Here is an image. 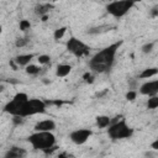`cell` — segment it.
<instances>
[{
  "label": "cell",
  "instance_id": "3957f363",
  "mask_svg": "<svg viewBox=\"0 0 158 158\" xmlns=\"http://www.w3.org/2000/svg\"><path fill=\"white\" fill-rule=\"evenodd\" d=\"M107 135L111 139H123L130 138L133 135V130L127 125L125 120H120V117H116L115 121H111V125L107 128Z\"/></svg>",
  "mask_w": 158,
  "mask_h": 158
},
{
  "label": "cell",
  "instance_id": "484cf974",
  "mask_svg": "<svg viewBox=\"0 0 158 158\" xmlns=\"http://www.w3.org/2000/svg\"><path fill=\"white\" fill-rule=\"evenodd\" d=\"M12 121H14V123H15V125H21V123L23 122V117H22V116L16 115V116H12Z\"/></svg>",
  "mask_w": 158,
  "mask_h": 158
},
{
  "label": "cell",
  "instance_id": "5bb4252c",
  "mask_svg": "<svg viewBox=\"0 0 158 158\" xmlns=\"http://www.w3.org/2000/svg\"><path fill=\"white\" fill-rule=\"evenodd\" d=\"M96 125L99 128H106L111 125V118L105 115H100L96 117Z\"/></svg>",
  "mask_w": 158,
  "mask_h": 158
},
{
  "label": "cell",
  "instance_id": "f1b7e54d",
  "mask_svg": "<svg viewBox=\"0 0 158 158\" xmlns=\"http://www.w3.org/2000/svg\"><path fill=\"white\" fill-rule=\"evenodd\" d=\"M111 1H114V0H111Z\"/></svg>",
  "mask_w": 158,
  "mask_h": 158
},
{
  "label": "cell",
  "instance_id": "d6986e66",
  "mask_svg": "<svg viewBox=\"0 0 158 158\" xmlns=\"http://www.w3.org/2000/svg\"><path fill=\"white\" fill-rule=\"evenodd\" d=\"M37 60H38L40 64L44 65V64H48V63L51 62V57H49L48 54H40L38 58H37Z\"/></svg>",
  "mask_w": 158,
  "mask_h": 158
},
{
  "label": "cell",
  "instance_id": "44dd1931",
  "mask_svg": "<svg viewBox=\"0 0 158 158\" xmlns=\"http://www.w3.org/2000/svg\"><path fill=\"white\" fill-rule=\"evenodd\" d=\"M153 47H154V43H153V42H149V43L143 44L141 49H142L143 53H151V52L153 51Z\"/></svg>",
  "mask_w": 158,
  "mask_h": 158
},
{
  "label": "cell",
  "instance_id": "9a60e30c",
  "mask_svg": "<svg viewBox=\"0 0 158 158\" xmlns=\"http://www.w3.org/2000/svg\"><path fill=\"white\" fill-rule=\"evenodd\" d=\"M158 74V68H156V67H152V68H146V69H143L142 70V73L138 75L141 79H149V78H152V77H154V75H157Z\"/></svg>",
  "mask_w": 158,
  "mask_h": 158
},
{
  "label": "cell",
  "instance_id": "7a4b0ae2",
  "mask_svg": "<svg viewBox=\"0 0 158 158\" xmlns=\"http://www.w3.org/2000/svg\"><path fill=\"white\" fill-rule=\"evenodd\" d=\"M27 139L35 149H41L44 152L53 148L56 144V136L52 133V131H36L30 135Z\"/></svg>",
  "mask_w": 158,
  "mask_h": 158
},
{
  "label": "cell",
  "instance_id": "9c48e42d",
  "mask_svg": "<svg viewBox=\"0 0 158 158\" xmlns=\"http://www.w3.org/2000/svg\"><path fill=\"white\" fill-rule=\"evenodd\" d=\"M139 93L142 95H147V96L157 95L158 94V79L148 80V81L143 83L139 86Z\"/></svg>",
  "mask_w": 158,
  "mask_h": 158
},
{
  "label": "cell",
  "instance_id": "cb8c5ba5",
  "mask_svg": "<svg viewBox=\"0 0 158 158\" xmlns=\"http://www.w3.org/2000/svg\"><path fill=\"white\" fill-rule=\"evenodd\" d=\"M83 79L86 81V83H93L94 81V75L91 74V73H84V75H83Z\"/></svg>",
  "mask_w": 158,
  "mask_h": 158
},
{
  "label": "cell",
  "instance_id": "7402d4cb",
  "mask_svg": "<svg viewBox=\"0 0 158 158\" xmlns=\"http://www.w3.org/2000/svg\"><path fill=\"white\" fill-rule=\"evenodd\" d=\"M136 96H137V93H136L135 90H130V91L126 94V99H127L128 101H133V100L136 99Z\"/></svg>",
  "mask_w": 158,
  "mask_h": 158
},
{
  "label": "cell",
  "instance_id": "d4e9b609",
  "mask_svg": "<svg viewBox=\"0 0 158 158\" xmlns=\"http://www.w3.org/2000/svg\"><path fill=\"white\" fill-rule=\"evenodd\" d=\"M27 42H28L27 38H19L16 40V47H23L27 44Z\"/></svg>",
  "mask_w": 158,
  "mask_h": 158
},
{
  "label": "cell",
  "instance_id": "83f0119b",
  "mask_svg": "<svg viewBox=\"0 0 158 158\" xmlns=\"http://www.w3.org/2000/svg\"><path fill=\"white\" fill-rule=\"evenodd\" d=\"M51 1H57V0H51Z\"/></svg>",
  "mask_w": 158,
  "mask_h": 158
},
{
  "label": "cell",
  "instance_id": "2e32d148",
  "mask_svg": "<svg viewBox=\"0 0 158 158\" xmlns=\"http://www.w3.org/2000/svg\"><path fill=\"white\" fill-rule=\"evenodd\" d=\"M25 70H26V73L30 74V75H36V74L40 73L41 68L37 67V65H35V64H28V65L25 67Z\"/></svg>",
  "mask_w": 158,
  "mask_h": 158
},
{
  "label": "cell",
  "instance_id": "7c38bea8",
  "mask_svg": "<svg viewBox=\"0 0 158 158\" xmlns=\"http://www.w3.org/2000/svg\"><path fill=\"white\" fill-rule=\"evenodd\" d=\"M32 58H33V54H31V53H26V54H19V56H16V57H15L14 62H15L17 65L26 67V65H28V64H30V62L32 60Z\"/></svg>",
  "mask_w": 158,
  "mask_h": 158
},
{
  "label": "cell",
  "instance_id": "e0dca14e",
  "mask_svg": "<svg viewBox=\"0 0 158 158\" xmlns=\"http://www.w3.org/2000/svg\"><path fill=\"white\" fill-rule=\"evenodd\" d=\"M147 107H148V109H157V107H158V96H157V95L148 96Z\"/></svg>",
  "mask_w": 158,
  "mask_h": 158
},
{
  "label": "cell",
  "instance_id": "8fae6325",
  "mask_svg": "<svg viewBox=\"0 0 158 158\" xmlns=\"http://www.w3.org/2000/svg\"><path fill=\"white\" fill-rule=\"evenodd\" d=\"M27 154L26 149L23 148H20V147H11L6 153H5V157L6 158H22Z\"/></svg>",
  "mask_w": 158,
  "mask_h": 158
},
{
  "label": "cell",
  "instance_id": "8992f818",
  "mask_svg": "<svg viewBox=\"0 0 158 158\" xmlns=\"http://www.w3.org/2000/svg\"><path fill=\"white\" fill-rule=\"evenodd\" d=\"M67 49H68V52H70L73 56H75V57H85V56H88L89 54V52H90V48H89V46H86L83 41H80V40H78V38H75V37H70L68 41H67Z\"/></svg>",
  "mask_w": 158,
  "mask_h": 158
},
{
  "label": "cell",
  "instance_id": "4fadbf2b",
  "mask_svg": "<svg viewBox=\"0 0 158 158\" xmlns=\"http://www.w3.org/2000/svg\"><path fill=\"white\" fill-rule=\"evenodd\" d=\"M72 72V65L69 64H58L56 69V75L58 78H64Z\"/></svg>",
  "mask_w": 158,
  "mask_h": 158
},
{
  "label": "cell",
  "instance_id": "52a82bcc",
  "mask_svg": "<svg viewBox=\"0 0 158 158\" xmlns=\"http://www.w3.org/2000/svg\"><path fill=\"white\" fill-rule=\"evenodd\" d=\"M46 111V104L41 99H28L22 109V116H33L37 114H43Z\"/></svg>",
  "mask_w": 158,
  "mask_h": 158
},
{
  "label": "cell",
  "instance_id": "603a6c76",
  "mask_svg": "<svg viewBox=\"0 0 158 158\" xmlns=\"http://www.w3.org/2000/svg\"><path fill=\"white\" fill-rule=\"evenodd\" d=\"M48 9H49V5H40V6L37 7V12H38L40 15H43V14L47 12Z\"/></svg>",
  "mask_w": 158,
  "mask_h": 158
},
{
  "label": "cell",
  "instance_id": "ffe728a7",
  "mask_svg": "<svg viewBox=\"0 0 158 158\" xmlns=\"http://www.w3.org/2000/svg\"><path fill=\"white\" fill-rule=\"evenodd\" d=\"M19 27H20V30L21 31H27V30H30V27H31V22L28 21V20H21L20 21V23H19Z\"/></svg>",
  "mask_w": 158,
  "mask_h": 158
},
{
  "label": "cell",
  "instance_id": "6da1fadb",
  "mask_svg": "<svg viewBox=\"0 0 158 158\" xmlns=\"http://www.w3.org/2000/svg\"><path fill=\"white\" fill-rule=\"evenodd\" d=\"M120 44H121V42L112 43V44L102 48L98 53H95L89 60V68L94 73L109 72L114 64V60H115V57H116V53H117Z\"/></svg>",
  "mask_w": 158,
  "mask_h": 158
},
{
  "label": "cell",
  "instance_id": "ba28073f",
  "mask_svg": "<svg viewBox=\"0 0 158 158\" xmlns=\"http://www.w3.org/2000/svg\"><path fill=\"white\" fill-rule=\"evenodd\" d=\"M91 135H93V132L90 130H88V128H79V130L72 131L70 135H69V138H70V141L74 144L80 146V144H84L89 139V137Z\"/></svg>",
  "mask_w": 158,
  "mask_h": 158
},
{
  "label": "cell",
  "instance_id": "30bf717a",
  "mask_svg": "<svg viewBox=\"0 0 158 158\" xmlns=\"http://www.w3.org/2000/svg\"><path fill=\"white\" fill-rule=\"evenodd\" d=\"M56 130V122L51 118L38 121L35 126V131H54Z\"/></svg>",
  "mask_w": 158,
  "mask_h": 158
},
{
  "label": "cell",
  "instance_id": "277c9868",
  "mask_svg": "<svg viewBox=\"0 0 158 158\" xmlns=\"http://www.w3.org/2000/svg\"><path fill=\"white\" fill-rule=\"evenodd\" d=\"M135 0H114L106 6V11L114 17L125 16L135 5Z\"/></svg>",
  "mask_w": 158,
  "mask_h": 158
},
{
  "label": "cell",
  "instance_id": "4316f807",
  "mask_svg": "<svg viewBox=\"0 0 158 158\" xmlns=\"http://www.w3.org/2000/svg\"><path fill=\"white\" fill-rule=\"evenodd\" d=\"M151 148H153V149L158 151V139H156V141H153V142H152V144H151Z\"/></svg>",
  "mask_w": 158,
  "mask_h": 158
},
{
  "label": "cell",
  "instance_id": "5b68a950",
  "mask_svg": "<svg viewBox=\"0 0 158 158\" xmlns=\"http://www.w3.org/2000/svg\"><path fill=\"white\" fill-rule=\"evenodd\" d=\"M28 100V95L26 93H17L11 101H9L5 106H4V111L10 114L11 116H22V109L25 102ZM23 117V116H22Z\"/></svg>",
  "mask_w": 158,
  "mask_h": 158
},
{
  "label": "cell",
  "instance_id": "ac0fdd59",
  "mask_svg": "<svg viewBox=\"0 0 158 158\" xmlns=\"http://www.w3.org/2000/svg\"><path fill=\"white\" fill-rule=\"evenodd\" d=\"M65 32H67V27H65V26L57 28V30L54 31V33H53L54 40H57V41H58V40H60V38H63V37H64V35H65Z\"/></svg>",
  "mask_w": 158,
  "mask_h": 158
}]
</instances>
